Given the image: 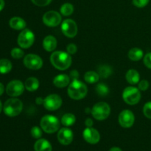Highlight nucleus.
Returning a JSON list of instances; mask_svg holds the SVG:
<instances>
[{
    "instance_id": "obj_1",
    "label": "nucleus",
    "mask_w": 151,
    "mask_h": 151,
    "mask_svg": "<svg viewBox=\"0 0 151 151\" xmlns=\"http://www.w3.org/2000/svg\"><path fill=\"white\" fill-rule=\"evenodd\" d=\"M72 57L68 52L60 51L53 52L50 55V62L55 69L63 71L69 69L72 64Z\"/></svg>"
},
{
    "instance_id": "obj_2",
    "label": "nucleus",
    "mask_w": 151,
    "mask_h": 151,
    "mask_svg": "<svg viewBox=\"0 0 151 151\" xmlns=\"http://www.w3.org/2000/svg\"><path fill=\"white\" fill-rule=\"evenodd\" d=\"M68 95L75 100L83 99L88 93V88L84 83L79 80H74L68 86Z\"/></svg>"
},
{
    "instance_id": "obj_3",
    "label": "nucleus",
    "mask_w": 151,
    "mask_h": 151,
    "mask_svg": "<svg viewBox=\"0 0 151 151\" xmlns=\"http://www.w3.org/2000/svg\"><path fill=\"white\" fill-rule=\"evenodd\" d=\"M23 109V103L19 99L10 98L4 103L3 111L10 117H14L20 114Z\"/></svg>"
},
{
    "instance_id": "obj_4",
    "label": "nucleus",
    "mask_w": 151,
    "mask_h": 151,
    "mask_svg": "<svg viewBox=\"0 0 151 151\" xmlns=\"http://www.w3.org/2000/svg\"><path fill=\"white\" fill-rule=\"evenodd\" d=\"M40 125L43 131L47 134H54L60 128V122L53 115H45L40 121Z\"/></svg>"
},
{
    "instance_id": "obj_5",
    "label": "nucleus",
    "mask_w": 151,
    "mask_h": 151,
    "mask_svg": "<svg viewBox=\"0 0 151 151\" xmlns=\"http://www.w3.org/2000/svg\"><path fill=\"white\" fill-rule=\"evenodd\" d=\"M93 117L97 120H105L111 114V108L107 103L100 102L93 106L91 111Z\"/></svg>"
},
{
    "instance_id": "obj_6",
    "label": "nucleus",
    "mask_w": 151,
    "mask_h": 151,
    "mask_svg": "<svg viewBox=\"0 0 151 151\" xmlns=\"http://www.w3.org/2000/svg\"><path fill=\"white\" fill-rule=\"evenodd\" d=\"M141 93L139 88L134 86H128L122 92V99L130 106L137 105L141 100Z\"/></svg>"
},
{
    "instance_id": "obj_7",
    "label": "nucleus",
    "mask_w": 151,
    "mask_h": 151,
    "mask_svg": "<svg viewBox=\"0 0 151 151\" xmlns=\"http://www.w3.org/2000/svg\"><path fill=\"white\" fill-rule=\"evenodd\" d=\"M18 44L21 48L28 49L35 42L34 33L29 29H24L19 33L17 39Z\"/></svg>"
},
{
    "instance_id": "obj_8",
    "label": "nucleus",
    "mask_w": 151,
    "mask_h": 151,
    "mask_svg": "<svg viewBox=\"0 0 151 151\" xmlns=\"http://www.w3.org/2000/svg\"><path fill=\"white\" fill-rule=\"evenodd\" d=\"M62 103L63 100L60 96L55 94H52L44 98L43 105L47 110L50 111H54L58 110L62 106Z\"/></svg>"
},
{
    "instance_id": "obj_9",
    "label": "nucleus",
    "mask_w": 151,
    "mask_h": 151,
    "mask_svg": "<svg viewBox=\"0 0 151 151\" xmlns=\"http://www.w3.org/2000/svg\"><path fill=\"white\" fill-rule=\"evenodd\" d=\"M42 19L44 24L50 27H55L58 26L60 24L62 21V16L58 12L50 10L44 13Z\"/></svg>"
},
{
    "instance_id": "obj_10",
    "label": "nucleus",
    "mask_w": 151,
    "mask_h": 151,
    "mask_svg": "<svg viewBox=\"0 0 151 151\" xmlns=\"http://www.w3.org/2000/svg\"><path fill=\"white\" fill-rule=\"evenodd\" d=\"M24 88V85L22 81L19 80H13L7 85L6 92L10 97H19L23 94Z\"/></svg>"
},
{
    "instance_id": "obj_11",
    "label": "nucleus",
    "mask_w": 151,
    "mask_h": 151,
    "mask_svg": "<svg viewBox=\"0 0 151 151\" xmlns=\"http://www.w3.org/2000/svg\"><path fill=\"white\" fill-rule=\"evenodd\" d=\"M24 64L31 70H38L42 67L43 60L38 55L28 54L24 58Z\"/></svg>"
},
{
    "instance_id": "obj_12",
    "label": "nucleus",
    "mask_w": 151,
    "mask_h": 151,
    "mask_svg": "<svg viewBox=\"0 0 151 151\" xmlns=\"http://www.w3.org/2000/svg\"><path fill=\"white\" fill-rule=\"evenodd\" d=\"M61 30L63 35L68 38H74L78 34V25L72 19H65L61 24Z\"/></svg>"
},
{
    "instance_id": "obj_13",
    "label": "nucleus",
    "mask_w": 151,
    "mask_h": 151,
    "mask_svg": "<svg viewBox=\"0 0 151 151\" xmlns=\"http://www.w3.org/2000/svg\"><path fill=\"white\" fill-rule=\"evenodd\" d=\"M118 119L119 125L122 128H129L134 125L135 122V116L131 111L125 109L120 112Z\"/></svg>"
},
{
    "instance_id": "obj_14",
    "label": "nucleus",
    "mask_w": 151,
    "mask_h": 151,
    "mask_svg": "<svg viewBox=\"0 0 151 151\" xmlns=\"http://www.w3.org/2000/svg\"><path fill=\"white\" fill-rule=\"evenodd\" d=\"M73 132L70 128H60L58 133L57 138L59 142L63 145H69L73 140Z\"/></svg>"
},
{
    "instance_id": "obj_15",
    "label": "nucleus",
    "mask_w": 151,
    "mask_h": 151,
    "mask_svg": "<svg viewBox=\"0 0 151 151\" xmlns=\"http://www.w3.org/2000/svg\"><path fill=\"white\" fill-rule=\"evenodd\" d=\"M83 137L86 142L91 145H95L100 140V134L97 130L94 128H87L83 132Z\"/></svg>"
},
{
    "instance_id": "obj_16",
    "label": "nucleus",
    "mask_w": 151,
    "mask_h": 151,
    "mask_svg": "<svg viewBox=\"0 0 151 151\" xmlns=\"http://www.w3.org/2000/svg\"><path fill=\"white\" fill-rule=\"evenodd\" d=\"M70 83V77L66 74H60L55 77L53 79V84L57 88H65Z\"/></svg>"
},
{
    "instance_id": "obj_17",
    "label": "nucleus",
    "mask_w": 151,
    "mask_h": 151,
    "mask_svg": "<svg viewBox=\"0 0 151 151\" xmlns=\"http://www.w3.org/2000/svg\"><path fill=\"white\" fill-rule=\"evenodd\" d=\"M57 39L53 35H47L43 40V47L47 52H53L57 47Z\"/></svg>"
},
{
    "instance_id": "obj_18",
    "label": "nucleus",
    "mask_w": 151,
    "mask_h": 151,
    "mask_svg": "<svg viewBox=\"0 0 151 151\" xmlns=\"http://www.w3.org/2000/svg\"><path fill=\"white\" fill-rule=\"evenodd\" d=\"M35 151H52V147L48 140L45 139H39L34 145Z\"/></svg>"
},
{
    "instance_id": "obj_19",
    "label": "nucleus",
    "mask_w": 151,
    "mask_h": 151,
    "mask_svg": "<svg viewBox=\"0 0 151 151\" xmlns=\"http://www.w3.org/2000/svg\"><path fill=\"white\" fill-rule=\"evenodd\" d=\"M9 24L12 29H16V30H23L24 29H25L27 25L26 22L22 18L18 17V16L10 19Z\"/></svg>"
},
{
    "instance_id": "obj_20",
    "label": "nucleus",
    "mask_w": 151,
    "mask_h": 151,
    "mask_svg": "<svg viewBox=\"0 0 151 151\" xmlns=\"http://www.w3.org/2000/svg\"><path fill=\"white\" fill-rule=\"evenodd\" d=\"M125 78H126V81L131 85H136V84L139 83V82L140 81L139 73L134 69H129L127 72L126 75H125Z\"/></svg>"
},
{
    "instance_id": "obj_21",
    "label": "nucleus",
    "mask_w": 151,
    "mask_h": 151,
    "mask_svg": "<svg viewBox=\"0 0 151 151\" xmlns=\"http://www.w3.org/2000/svg\"><path fill=\"white\" fill-rule=\"evenodd\" d=\"M39 81L36 78H34V77H30V78H28L26 80L24 83V86L27 91H35L39 87Z\"/></svg>"
},
{
    "instance_id": "obj_22",
    "label": "nucleus",
    "mask_w": 151,
    "mask_h": 151,
    "mask_svg": "<svg viewBox=\"0 0 151 151\" xmlns=\"http://www.w3.org/2000/svg\"><path fill=\"white\" fill-rule=\"evenodd\" d=\"M143 51L139 48L134 47L131 49L128 53V56L129 59H131L133 61H138L140 60L143 58Z\"/></svg>"
},
{
    "instance_id": "obj_23",
    "label": "nucleus",
    "mask_w": 151,
    "mask_h": 151,
    "mask_svg": "<svg viewBox=\"0 0 151 151\" xmlns=\"http://www.w3.org/2000/svg\"><path fill=\"white\" fill-rule=\"evenodd\" d=\"M100 79V75L97 72H94V71H88L86 72L84 75V80L86 83L90 84L96 83L99 81Z\"/></svg>"
},
{
    "instance_id": "obj_24",
    "label": "nucleus",
    "mask_w": 151,
    "mask_h": 151,
    "mask_svg": "<svg viewBox=\"0 0 151 151\" xmlns=\"http://www.w3.org/2000/svg\"><path fill=\"white\" fill-rule=\"evenodd\" d=\"M76 122V117L72 113H66L62 116L61 123L66 127H69L73 125Z\"/></svg>"
},
{
    "instance_id": "obj_25",
    "label": "nucleus",
    "mask_w": 151,
    "mask_h": 151,
    "mask_svg": "<svg viewBox=\"0 0 151 151\" xmlns=\"http://www.w3.org/2000/svg\"><path fill=\"white\" fill-rule=\"evenodd\" d=\"M12 63L8 59H1L0 60V74H7L11 71Z\"/></svg>"
},
{
    "instance_id": "obj_26",
    "label": "nucleus",
    "mask_w": 151,
    "mask_h": 151,
    "mask_svg": "<svg viewBox=\"0 0 151 151\" xmlns=\"http://www.w3.org/2000/svg\"><path fill=\"white\" fill-rule=\"evenodd\" d=\"M97 73L100 75V78H107L112 74V69L107 65H101L97 69Z\"/></svg>"
},
{
    "instance_id": "obj_27",
    "label": "nucleus",
    "mask_w": 151,
    "mask_h": 151,
    "mask_svg": "<svg viewBox=\"0 0 151 151\" xmlns=\"http://www.w3.org/2000/svg\"><path fill=\"white\" fill-rule=\"evenodd\" d=\"M60 13L64 16H69L74 12V6L71 3H64L60 9Z\"/></svg>"
},
{
    "instance_id": "obj_28",
    "label": "nucleus",
    "mask_w": 151,
    "mask_h": 151,
    "mask_svg": "<svg viewBox=\"0 0 151 151\" xmlns=\"http://www.w3.org/2000/svg\"><path fill=\"white\" fill-rule=\"evenodd\" d=\"M95 89L97 94L100 97H106L109 93V87L104 83H98L96 86Z\"/></svg>"
},
{
    "instance_id": "obj_29",
    "label": "nucleus",
    "mask_w": 151,
    "mask_h": 151,
    "mask_svg": "<svg viewBox=\"0 0 151 151\" xmlns=\"http://www.w3.org/2000/svg\"><path fill=\"white\" fill-rule=\"evenodd\" d=\"M31 135L34 139H39L42 137V129L38 126H33L31 129Z\"/></svg>"
},
{
    "instance_id": "obj_30",
    "label": "nucleus",
    "mask_w": 151,
    "mask_h": 151,
    "mask_svg": "<svg viewBox=\"0 0 151 151\" xmlns=\"http://www.w3.org/2000/svg\"><path fill=\"white\" fill-rule=\"evenodd\" d=\"M10 55L15 59H20L24 55L23 50L20 48H13L10 52Z\"/></svg>"
},
{
    "instance_id": "obj_31",
    "label": "nucleus",
    "mask_w": 151,
    "mask_h": 151,
    "mask_svg": "<svg viewBox=\"0 0 151 151\" xmlns=\"http://www.w3.org/2000/svg\"><path fill=\"white\" fill-rule=\"evenodd\" d=\"M144 115L148 119H151V102H147L143 107Z\"/></svg>"
},
{
    "instance_id": "obj_32",
    "label": "nucleus",
    "mask_w": 151,
    "mask_h": 151,
    "mask_svg": "<svg viewBox=\"0 0 151 151\" xmlns=\"http://www.w3.org/2000/svg\"><path fill=\"white\" fill-rule=\"evenodd\" d=\"M150 0H133V4L139 8H142L148 4Z\"/></svg>"
},
{
    "instance_id": "obj_33",
    "label": "nucleus",
    "mask_w": 151,
    "mask_h": 151,
    "mask_svg": "<svg viewBox=\"0 0 151 151\" xmlns=\"http://www.w3.org/2000/svg\"><path fill=\"white\" fill-rule=\"evenodd\" d=\"M35 5L38 7H45L49 5L52 0H31Z\"/></svg>"
},
{
    "instance_id": "obj_34",
    "label": "nucleus",
    "mask_w": 151,
    "mask_h": 151,
    "mask_svg": "<svg viewBox=\"0 0 151 151\" xmlns=\"http://www.w3.org/2000/svg\"><path fill=\"white\" fill-rule=\"evenodd\" d=\"M149 86H150V84L147 80H142L139 82L138 88L141 91H146L147 89H148Z\"/></svg>"
},
{
    "instance_id": "obj_35",
    "label": "nucleus",
    "mask_w": 151,
    "mask_h": 151,
    "mask_svg": "<svg viewBox=\"0 0 151 151\" xmlns=\"http://www.w3.org/2000/svg\"><path fill=\"white\" fill-rule=\"evenodd\" d=\"M77 50H78V47H77L76 44H69L66 47V51L70 55H74L77 52Z\"/></svg>"
},
{
    "instance_id": "obj_36",
    "label": "nucleus",
    "mask_w": 151,
    "mask_h": 151,
    "mask_svg": "<svg viewBox=\"0 0 151 151\" xmlns=\"http://www.w3.org/2000/svg\"><path fill=\"white\" fill-rule=\"evenodd\" d=\"M144 64L145 65L146 67L151 69V52H148L145 55L144 59H143Z\"/></svg>"
},
{
    "instance_id": "obj_37",
    "label": "nucleus",
    "mask_w": 151,
    "mask_h": 151,
    "mask_svg": "<svg viewBox=\"0 0 151 151\" xmlns=\"http://www.w3.org/2000/svg\"><path fill=\"white\" fill-rule=\"evenodd\" d=\"M70 78H72V81H74V80H78V78H79V72H78V71L76 70V69L71 71Z\"/></svg>"
},
{
    "instance_id": "obj_38",
    "label": "nucleus",
    "mask_w": 151,
    "mask_h": 151,
    "mask_svg": "<svg viewBox=\"0 0 151 151\" xmlns=\"http://www.w3.org/2000/svg\"><path fill=\"white\" fill-rule=\"evenodd\" d=\"M93 120L91 119V118H87L85 121V125L87 128H91L93 126Z\"/></svg>"
},
{
    "instance_id": "obj_39",
    "label": "nucleus",
    "mask_w": 151,
    "mask_h": 151,
    "mask_svg": "<svg viewBox=\"0 0 151 151\" xmlns=\"http://www.w3.org/2000/svg\"><path fill=\"white\" fill-rule=\"evenodd\" d=\"M44 99L40 97H37L36 100H35V103H36L38 105H43L44 104Z\"/></svg>"
},
{
    "instance_id": "obj_40",
    "label": "nucleus",
    "mask_w": 151,
    "mask_h": 151,
    "mask_svg": "<svg viewBox=\"0 0 151 151\" xmlns=\"http://www.w3.org/2000/svg\"><path fill=\"white\" fill-rule=\"evenodd\" d=\"M4 4H5V3H4V0H0V12L4 9Z\"/></svg>"
},
{
    "instance_id": "obj_41",
    "label": "nucleus",
    "mask_w": 151,
    "mask_h": 151,
    "mask_svg": "<svg viewBox=\"0 0 151 151\" xmlns=\"http://www.w3.org/2000/svg\"><path fill=\"white\" fill-rule=\"evenodd\" d=\"M4 85H3L1 83H0V96L2 95V94L4 93Z\"/></svg>"
},
{
    "instance_id": "obj_42",
    "label": "nucleus",
    "mask_w": 151,
    "mask_h": 151,
    "mask_svg": "<svg viewBox=\"0 0 151 151\" xmlns=\"http://www.w3.org/2000/svg\"><path fill=\"white\" fill-rule=\"evenodd\" d=\"M109 151H122L121 150L119 147H111V148L110 149V150Z\"/></svg>"
},
{
    "instance_id": "obj_43",
    "label": "nucleus",
    "mask_w": 151,
    "mask_h": 151,
    "mask_svg": "<svg viewBox=\"0 0 151 151\" xmlns=\"http://www.w3.org/2000/svg\"><path fill=\"white\" fill-rule=\"evenodd\" d=\"M2 109H3V107H2V104H1V102L0 101V113H1V111H2Z\"/></svg>"
}]
</instances>
